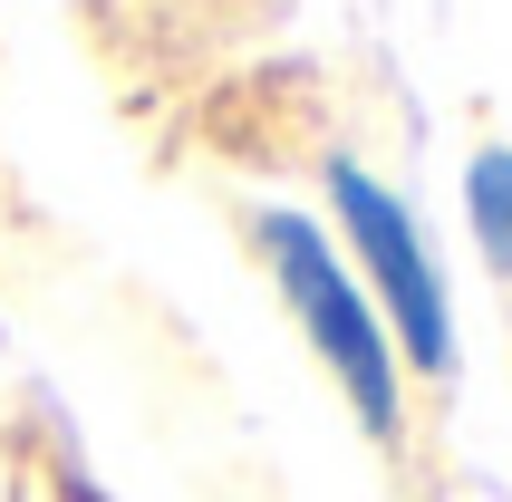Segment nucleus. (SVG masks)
Here are the masks:
<instances>
[{
  "instance_id": "2",
  "label": "nucleus",
  "mask_w": 512,
  "mask_h": 502,
  "mask_svg": "<svg viewBox=\"0 0 512 502\" xmlns=\"http://www.w3.org/2000/svg\"><path fill=\"white\" fill-rule=\"evenodd\" d=\"M329 203H339L348 242H358L377 300L397 319V348L426 367V377H445V367H455V300H445V280H435V251H426V232H416V213H406L368 165H348V155L329 165Z\"/></svg>"
},
{
  "instance_id": "1",
  "label": "nucleus",
  "mask_w": 512,
  "mask_h": 502,
  "mask_svg": "<svg viewBox=\"0 0 512 502\" xmlns=\"http://www.w3.org/2000/svg\"><path fill=\"white\" fill-rule=\"evenodd\" d=\"M252 232H261V261L281 280V300L300 309V329H310L319 367H329L339 396L358 406V425H368L377 445H397V348H387V319L368 309L358 271L329 251V232H319L310 213H261Z\"/></svg>"
},
{
  "instance_id": "3",
  "label": "nucleus",
  "mask_w": 512,
  "mask_h": 502,
  "mask_svg": "<svg viewBox=\"0 0 512 502\" xmlns=\"http://www.w3.org/2000/svg\"><path fill=\"white\" fill-rule=\"evenodd\" d=\"M464 223H474V251L512 280V145H484L464 165Z\"/></svg>"
},
{
  "instance_id": "4",
  "label": "nucleus",
  "mask_w": 512,
  "mask_h": 502,
  "mask_svg": "<svg viewBox=\"0 0 512 502\" xmlns=\"http://www.w3.org/2000/svg\"><path fill=\"white\" fill-rule=\"evenodd\" d=\"M68 502H97V493H87V483H68Z\"/></svg>"
}]
</instances>
